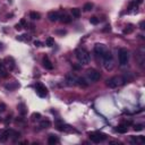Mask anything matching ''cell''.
<instances>
[{"label": "cell", "instance_id": "5", "mask_svg": "<svg viewBox=\"0 0 145 145\" xmlns=\"http://www.w3.org/2000/svg\"><path fill=\"white\" fill-rule=\"evenodd\" d=\"M90 139L93 142V143H101V142H103L104 139H107V135H104V134L99 133V132L91 133L90 134Z\"/></svg>", "mask_w": 145, "mask_h": 145}, {"label": "cell", "instance_id": "26", "mask_svg": "<svg viewBox=\"0 0 145 145\" xmlns=\"http://www.w3.org/2000/svg\"><path fill=\"white\" fill-rule=\"evenodd\" d=\"M83 9H84V11H90V10L93 9V4H92V2H86V4L84 5Z\"/></svg>", "mask_w": 145, "mask_h": 145}, {"label": "cell", "instance_id": "6", "mask_svg": "<svg viewBox=\"0 0 145 145\" xmlns=\"http://www.w3.org/2000/svg\"><path fill=\"white\" fill-rule=\"evenodd\" d=\"M35 90H36V93H38V95L40 98H45L48 95V89L41 83H36L35 84Z\"/></svg>", "mask_w": 145, "mask_h": 145}, {"label": "cell", "instance_id": "33", "mask_svg": "<svg viewBox=\"0 0 145 145\" xmlns=\"http://www.w3.org/2000/svg\"><path fill=\"white\" fill-rule=\"evenodd\" d=\"M142 2H143V0H133V1H132V4L136 5V6H138V5H141Z\"/></svg>", "mask_w": 145, "mask_h": 145}, {"label": "cell", "instance_id": "17", "mask_svg": "<svg viewBox=\"0 0 145 145\" xmlns=\"http://www.w3.org/2000/svg\"><path fill=\"white\" fill-rule=\"evenodd\" d=\"M48 143H49L50 145H55V144H57V143H59V138L56 136V135L51 134V135H49V138H48Z\"/></svg>", "mask_w": 145, "mask_h": 145}, {"label": "cell", "instance_id": "16", "mask_svg": "<svg viewBox=\"0 0 145 145\" xmlns=\"http://www.w3.org/2000/svg\"><path fill=\"white\" fill-rule=\"evenodd\" d=\"M59 21L61 23H65V24H68L72 22V18L69 17L67 14H62V15H59Z\"/></svg>", "mask_w": 145, "mask_h": 145}, {"label": "cell", "instance_id": "13", "mask_svg": "<svg viewBox=\"0 0 145 145\" xmlns=\"http://www.w3.org/2000/svg\"><path fill=\"white\" fill-rule=\"evenodd\" d=\"M43 67L45 69H49V70H52L53 69V65L51 64V61L49 60V57L48 56H44L43 57Z\"/></svg>", "mask_w": 145, "mask_h": 145}, {"label": "cell", "instance_id": "3", "mask_svg": "<svg viewBox=\"0 0 145 145\" xmlns=\"http://www.w3.org/2000/svg\"><path fill=\"white\" fill-rule=\"evenodd\" d=\"M125 77L123 76H115V77H111L107 81V86H109L110 89H116V87H118V86L123 85L125 84Z\"/></svg>", "mask_w": 145, "mask_h": 145}, {"label": "cell", "instance_id": "28", "mask_svg": "<svg viewBox=\"0 0 145 145\" xmlns=\"http://www.w3.org/2000/svg\"><path fill=\"white\" fill-rule=\"evenodd\" d=\"M17 40H19V41H28L30 40V38H28V35H19V36H17Z\"/></svg>", "mask_w": 145, "mask_h": 145}, {"label": "cell", "instance_id": "30", "mask_svg": "<svg viewBox=\"0 0 145 145\" xmlns=\"http://www.w3.org/2000/svg\"><path fill=\"white\" fill-rule=\"evenodd\" d=\"M143 125L142 124H138V125H135L134 126V130H136V132H141V130H143Z\"/></svg>", "mask_w": 145, "mask_h": 145}, {"label": "cell", "instance_id": "11", "mask_svg": "<svg viewBox=\"0 0 145 145\" xmlns=\"http://www.w3.org/2000/svg\"><path fill=\"white\" fill-rule=\"evenodd\" d=\"M2 64L5 65V67L6 68H8L9 70H13L15 68V60L11 58V57H7V58H5L4 62Z\"/></svg>", "mask_w": 145, "mask_h": 145}, {"label": "cell", "instance_id": "2", "mask_svg": "<svg viewBox=\"0 0 145 145\" xmlns=\"http://www.w3.org/2000/svg\"><path fill=\"white\" fill-rule=\"evenodd\" d=\"M103 61V67L107 70H112L113 69V58H112V53L109 50L104 52V55L101 57Z\"/></svg>", "mask_w": 145, "mask_h": 145}, {"label": "cell", "instance_id": "40", "mask_svg": "<svg viewBox=\"0 0 145 145\" xmlns=\"http://www.w3.org/2000/svg\"><path fill=\"white\" fill-rule=\"evenodd\" d=\"M21 24H22V25H25V21H24V19H22V21H21Z\"/></svg>", "mask_w": 145, "mask_h": 145}, {"label": "cell", "instance_id": "38", "mask_svg": "<svg viewBox=\"0 0 145 145\" xmlns=\"http://www.w3.org/2000/svg\"><path fill=\"white\" fill-rule=\"evenodd\" d=\"M57 33H59V34H66V31H58Z\"/></svg>", "mask_w": 145, "mask_h": 145}, {"label": "cell", "instance_id": "4", "mask_svg": "<svg viewBox=\"0 0 145 145\" xmlns=\"http://www.w3.org/2000/svg\"><path fill=\"white\" fill-rule=\"evenodd\" d=\"M128 60H129V51L127 49H120L119 50V64L121 66H125V65L128 64Z\"/></svg>", "mask_w": 145, "mask_h": 145}, {"label": "cell", "instance_id": "41", "mask_svg": "<svg viewBox=\"0 0 145 145\" xmlns=\"http://www.w3.org/2000/svg\"><path fill=\"white\" fill-rule=\"evenodd\" d=\"M0 121H1V117H0Z\"/></svg>", "mask_w": 145, "mask_h": 145}, {"label": "cell", "instance_id": "27", "mask_svg": "<svg viewBox=\"0 0 145 145\" xmlns=\"http://www.w3.org/2000/svg\"><path fill=\"white\" fill-rule=\"evenodd\" d=\"M45 44H47L48 47H53L55 45V39L53 38H48L47 40H45Z\"/></svg>", "mask_w": 145, "mask_h": 145}, {"label": "cell", "instance_id": "19", "mask_svg": "<svg viewBox=\"0 0 145 145\" xmlns=\"http://www.w3.org/2000/svg\"><path fill=\"white\" fill-rule=\"evenodd\" d=\"M77 85L82 86V87H86V86H89V83L85 81V78H83V77H77Z\"/></svg>", "mask_w": 145, "mask_h": 145}, {"label": "cell", "instance_id": "12", "mask_svg": "<svg viewBox=\"0 0 145 145\" xmlns=\"http://www.w3.org/2000/svg\"><path fill=\"white\" fill-rule=\"evenodd\" d=\"M11 135V130L10 129H4L0 132V141L1 142H6Z\"/></svg>", "mask_w": 145, "mask_h": 145}, {"label": "cell", "instance_id": "35", "mask_svg": "<svg viewBox=\"0 0 145 145\" xmlns=\"http://www.w3.org/2000/svg\"><path fill=\"white\" fill-rule=\"evenodd\" d=\"M34 44L36 45V47H41V42H40V41H35Z\"/></svg>", "mask_w": 145, "mask_h": 145}, {"label": "cell", "instance_id": "31", "mask_svg": "<svg viewBox=\"0 0 145 145\" xmlns=\"http://www.w3.org/2000/svg\"><path fill=\"white\" fill-rule=\"evenodd\" d=\"M40 118H41V115H40L39 112H34V113L32 115V119L33 120H39Z\"/></svg>", "mask_w": 145, "mask_h": 145}, {"label": "cell", "instance_id": "29", "mask_svg": "<svg viewBox=\"0 0 145 145\" xmlns=\"http://www.w3.org/2000/svg\"><path fill=\"white\" fill-rule=\"evenodd\" d=\"M90 23L91 24H93V25H98L99 24V18H96V17H91L90 18Z\"/></svg>", "mask_w": 145, "mask_h": 145}, {"label": "cell", "instance_id": "14", "mask_svg": "<svg viewBox=\"0 0 145 145\" xmlns=\"http://www.w3.org/2000/svg\"><path fill=\"white\" fill-rule=\"evenodd\" d=\"M48 18H49V21L52 22V23L59 21V13H58V11H50V13L48 14Z\"/></svg>", "mask_w": 145, "mask_h": 145}, {"label": "cell", "instance_id": "32", "mask_svg": "<svg viewBox=\"0 0 145 145\" xmlns=\"http://www.w3.org/2000/svg\"><path fill=\"white\" fill-rule=\"evenodd\" d=\"M110 31H111V26L110 25H106L104 26V28L102 30V32H106V33H107V32H110Z\"/></svg>", "mask_w": 145, "mask_h": 145}, {"label": "cell", "instance_id": "37", "mask_svg": "<svg viewBox=\"0 0 145 145\" xmlns=\"http://www.w3.org/2000/svg\"><path fill=\"white\" fill-rule=\"evenodd\" d=\"M15 28H16V30H21V28H22L21 24H17V25H15Z\"/></svg>", "mask_w": 145, "mask_h": 145}, {"label": "cell", "instance_id": "9", "mask_svg": "<svg viewBox=\"0 0 145 145\" xmlns=\"http://www.w3.org/2000/svg\"><path fill=\"white\" fill-rule=\"evenodd\" d=\"M65 82H66V84L68 86H74L77 84V76L75 74H68V75H66V78H65Z\"/></svg>", "mask_w": 145, "mask_h": 145}, {"label": "cell", "instance_id": "20", "mask_svg": "<svg viewBox=\"0 0 145 145\" xmlns=\"http://www.w3.org/2000/svg\"><path fill=\"white\" fill-rule=\"evenodd\" d=\"M18 109H19V112H21L22 116H25V113L27 112V110H26V107L24 103H19L18 104Z\"/></svg>", "mask_w": 145, "mask_h": 145}, {"label": "cell", "instance_id": "25", "mask_svg": "<svg viewBox=\"0 0 145 145\" xmlns=\"http://www.w3.org/2000/svg\"><path fill=\"white\" fill-rule=\"evenodd\" d=\"M0 76H7V70H6V67H5L4 64H0Z\"/></svg>", "mask_w": 145, "mask_h": 145}, {"label": "cell", "instance_id": "15", "mask_svg": "<svg viewBox=\"0 0 145 145\" xmlns=\"http://www.w3.org/2000/svg\"><path fill=\"white\" fill-rule=\"evenodd\" d=\"M117 133H119V134H126L128 130V126H126L125 124H121L120 126H118V127L115 129Z\"/></svg>", "mask_w": 145, "mask_h": 145}, {"label": "cell", "instance_id": "34", "mask_svg": "<svg viewBox=\"0 0 145 145\" xmlns=\"http://www.w3.org/2000/svg\"><path fill=\"white\" fill-rule=\"evenodd\" d=\"M139 28H141V30H144L145 28V22L144 21L139 22Z\"/></svg>", "mask_w": 145, "mask_h": 145}, {"label": "cell", "instance_id": "7", "mask_svg": "<svg viewBox=\"0 0 145 145\" xmlns=\"http://www.w3.org/2000/svg\"><path fill=\"white\" fill-rule=\"evenodd\" d=\"M87 78L91 82H98L101 78V74L95 69H89L87 70Z\"/></svg>", "mask_w": 145, "mask_h": 145}, {"label": "cell", "instance_id": "22", "mask_svg": "<svg viewBox=\"0 0 145 145\" xmlns=\"http://www.w3.org/2000/svg\"><path fill=\"white\" fill-rule=\"evenodd\" d=\"M19 86V84H17V83H10V84H7L6 85V89L9 91H14L16 87H18Z\"/></svg>", "mask_w": 145, "mask_h": 145}, {"label": "cell", "instance_id": "39", "mask_svg": "<svg viewBox=\"0 0 145 145\" xmlns=\"http://www.w3.org/2000/svg\"><path fill=\"white\" fill-rule=\"evenodd\" d=\"M81 67H82V65H81V66H77V65L74 66V68H75V69H81Z\"/></svg>", "mask_w": 145, "mask_h": 145}, {"label": "cell", "instance_id": "24", "mask_svg": "<svg viewBox=\"0 0 145 145\" xmlns=\"http://www.w3.org/2000/svg\"><path fill=\"white\" fill-rule=\"evenodd\" d=\"M133 31H134V27H133V25H128V26H126V27L124 28L123 33H124V34H130Z\"/></svg>", "mask_w": 145, "mask_h": 145}, {"label": "cell", "instance_id": "1", "mask_svg": "<svg viewBox=\"0 0 145 145\" xmlns=\"http://www.w3.org/2000/svg\"><path fill=\"white\" fill-rule=\"evenodd\" d=\"M75 56H76L77 60L79 61V64L81 65H87L90 62V53L86 51L85 49H83V48H78L75 50Z\"/></svg>", "mask_w": 145, "mask_h": 145}, {"label": "cell", "instance_id": "36", "mask_svg": "<svg viewBox=\"0 0 145 145\" xmlns=\"http://www.w3.org/2000/svg\"><path fill=\"white\" fill-rule=\"evenodd\" d=\"M0 108H1V109H0V110H1V111H5V110H6V109H5V108H6V107H5V104H2V103L0 104Z\"/></svg>", "mask_w": 145, "mask_h": 145}, {"label": "cell", "instance_id": "18", "mask_svg": "<svg viewBox=\"0 0 145 145\" xmlns=\"http://www.w3.org/2000/svg\"><path fill=\"white\" fill-rule=\"evenodd\" d=\"M50 126H51V121L49 119H44L40 123V127L42 128V129H47V128H49Z\"/></svg>", "mask_w": 145, "mask_h": 145}, {"label": "cell", "instance_id": "21", "mask_svg": "<svg viewBox=\"0 0 145 145\" xmlns=\"http://www.w3.org/2000/svg\"><path fill=\"white\" fill-rule=\"evenodd\" d=\"M72 17L78 18L79 16H81V10H79L78 8H72Z\"/></svg>", "mask_w": 145, "mask_h": 145}, {"label": "cell", "instance_id": "10", "mask_svg": "<svg viewBox=\"0 0 145 145\" xmlns=\"http://www.w3.org/2000/svg\"><path fill=\"white\" fill-rule=\"evenodd\" d=\"M107 50H108L107 47H106L104 44H102V43H98V44H95V47H94V52H95L99 57H102Z\"/></svg>", "mask_w": 145, "mask_h": 145}, {"label": "cell", "instance_id": "23", "mask_svg": "<svg viewBox=\"0 0 145 145\" xmlns=\"http://www.w3.org/2000/svg\"><path fill=\"white\" fill-rule=\"evenodd\" d=\"M30 18H32L33 21H35V19H40V18H41V15H40L39 13H36V11H31Z\"/></svg>", "mask_w": 145, "mask_h": 145}, {"label": "cell", "instance_id": "8", "mask_svg": "<svg viewBox=\"0 0 145 145\" xmlns=\"http://www.w3.org/2000/svg\"><path fill=\"white\" fill-rule=\"evenodd\" d=\"M136 59H137V61H138V65L143 68V67H144V62H145V50H144V48H141V49L137 51Z\"/></svg>", "mask_w": 145, "mask_h": 145}]
</instances>
